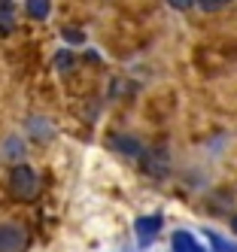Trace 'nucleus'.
<instances>
[{
  "mask_svg": "<svg viewBox=\"0 0 237 252\" xmlns=\"http://www.w3.org/2000/svg\"><path fill=\"white\" fill-rule=\"evenodd\" d=\"M158 228H161V216H146V219H140V222H137L140 240H143V243H149L155 234H158Z\"/></svg>",
  "mask_w": 237,
  "mask_h": 252,
  "instance_id": "nucleus-4",
  "label": "nucleus"
},
{
  "mask_svg": "<svg viewBox=\"0 0 237 252\" xmlns=\"http://www.w3.org/2000/svg\"><path fill=\"white\" fill-rule=\"evenodd\" d=\"M173 6H192V0H170Z\"/></svg>",
  "mask_w": 237,
  "mask_h": 252,
  "instance_id": "nucleus-10",
  "label": "nucleus"
},
{
  "mask_svg": "<svg viewBox=\"0 0 237 252\" xmlns=\"http://www.w3.org/2000/svg\"><path fill=\"white\" fill-rule=\"evenodd\" d=\"M231 0H201V6H204L207 12H213V9H222V6H228Z\"/></svg>",
  "mask_w": 237,
  "mask_h": 252,
  "instance_id": "nucleus-9",
  "label": "nucleus"
},
{
  "mask_svg": "<svg viewBox=\"0 0 237 252\" xmlns=\"http://www.w3.org/2000/svg\"><path fill=\"white\" fill-rule=\"evenodd\" d=\"M173 249L176 252H198V246L189 234H173Z\"/></svg>",
  "mask_w": 237,
  "mask_h": 252,
  "instance_id": "nucleus-6",
  "label": "nucleus"
},
{
  "mask_svg": "<svg viewBox=\"0 0 237 252\" xmlns=\"http://www.w3.org/2000/svg\"><path fill=\"white\" fill-rule=\"evenodd\" d=\"M9 191L18 197V201H34V197L40 194V179H36V173L28 164H18L9 173Z\"/></svg>",
  "mask_w": 237,
  "mask_h": 252,
  "instance_id": "nucleus-1",
  "label": "nucleus"
},
{
  "mask_svg": "<svg viewBox=\"0 0 237 252\" xmlns=\"http://www.w3.org/2000/svg\"><path fill=\"white\" fill-rule=\"evenodd\" d=\"M116 146H119L122 152H128V155H140V152H143L137 143H134V140H128V137H119V140H116Z\"/></svg>",
  "mask_w": 237,
  "mask_h": 252,
  "instance_id": "nucleus-8",
  "label": "nucleus"
},
{
  "mask_svg": "<svg viewBox=\"0 0 237 252\" xmlns=\"http://www.w3.org/2000/svg\"><path fill=\"white\" fill-rule=\"evenodd\" d=\"M12 28H15V9L9 0H0V31L9 33Z\"/></svg>",
  "mask_w": 237,
  "mask_h": 252,
  "instance_id": "nucleus-5",
  "label": "nucleus"
},
{
  "mask_svg": "<svg viewBox=\"0 0 237 252\" xmlns=\"http://www.w3.org/2000/svg\"><path fill=\"white\" fill-rule=\"evenodd\" d=\"M143 158V167L146 173H152V176H161V173H168V155H164L161 149H152V152H140Z\"/></svg>",
  "mask_w": 237,
  "mask_h": 252,
  "instance_id": "nucleus-3",
  "label": "nucleus"
},
{
  "mask_svg": "<svg viewBox=\"0 0 237 252\" xmlns=\"http://www.w3.org/2000/svg\"><path fill=\"white\" fill-rule=\"evenodd\" d=\"M25 246V228L0 225V252H18Z\"/></svg>",
  "mask_w": 237,
  "mask_h": 252,
  "instance_id": "nucleus-2",
  "label": "nucleus"
},
{
  "mask_svg": "<svg viewBox=\"0 0 237 252\" xmlns=\"http://www.w3.org/2000/svg\"><path fill=\"white\" fill-rule=\"evenodd\" d=\"M28 12L34 19H46L49 15V0H28Z\"/></svg>",
  "mask_w": 237,
  "mask_h": 252,
  "instance_id": "nucleus-7",
  "label": "nucleus"
},
{
  "mask_svg": "<svg viewBox=\"0 0 237 252\" xmlns=\"http://www.w3.org/2000/svg\"><path fill=\"white\" fill-rule=\"evenodd\" d=\"M231 225H234V231H237V219H234V222H231Z\"/></svg>",
  "mask_w": 237,
  "mask_h": 252,
  "instance_id": "nucleus-11",
  "label": "nucleus"
}]
</instances>
